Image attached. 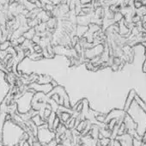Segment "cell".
Listing matches in <instances>:
<instances>
[{"label":"cell","instance_id":"obj_1","mask_svg":"<svg viewBox=\"0 0 146 146\" xmlns=\"http://www.w3.org/2000/svg\"><path fill=\"white\" fill-rule=\"evenodd\" d=\"M23 128L14 120H6L2 127L3 146H17L22 143Z\"/></svg>","mask_w":146,"mask_h":146},{"label":"cell","instance_id":"obj_2","mask_svg":"<svg viewBox=\"0 0 146 146\" xmlns=\"http://www.w3.org/2000/svg\"><path fill=\"white\" fill-rule=\"evenodd\" d=\"M35 93L32 91V90H29L25 91L21 96L17 100V113L19 114H24L29 112H30L33 108V98H34Z\"/></svg>","mask_w":146,"mask_h":146},{"label":"cell","instance_id":"obj_3","mask_svg":"<svg viewBox=\"0 0 146 146\" xmlns=\"http://www.w3.org/2000/svg\"><path fill=\"white\" fill-rule=\"evenodd\" d=\"M37 138L40 144L45 146L49 143L51 141L54 140V134L51 129H49L47 124H44L41 126L38 127Z\"/></svg>","mask_w":146,"mask_h":146},{"label":"cell","instance_id":"obj_4","mask_svg":"<svg viewBox=\"0 0 146 146\" xmlns=\"http://www.w3.org/2000/svg\"><path fill=\"white\" fill-rule=\"evenodd\" d=\"M11 84L7 80V74L2 70H0V105L7 99L11 90Z\"/></svg>","mask_w":146,"mask_h":146},{"label":"cell","instance_id":"obj_5","mask_svg":"<svg viewBox=\"0 0 146 146\" xmlns=\"http://www.w3.org/2000/svg\"><path fill=\"white\" fill-rule=\"evenodd\" d=\"M11 46V43L10 40H5L2 43H0V50L1 51H7L9 47Z\"/></svg>","mask_w":146,"mask_h":146},{"label":"cell","instance_id":"obj_6","mask_svg":"<svg viewBox=\"0 0 146 146\" xmlns=\"http://www.w3.org/2000/svg\"><path fill=\"white\" fill-rule=\"evenodd\" d=\"M123 19H124V15H123L120 11H118V12H115V13H114V16H113V21H114V22L119 23V22L122 21Z\"/></svg>","mask_w":146,"mask_h":146},{"label":"cell","instance_id":"obj_7","mask_svg":"<svg viewBox=\"0 0 146 146\" xmlns=\"http://www.w3.org/2000/svg\"><path fill=\"white\" fill-rule=\"evenodd\" d=\"M63 2V0H50V3L52 5H61V3Z\"/></svg>","mask_w":146,"mask_h":146},{"label":"cell","instance_id":"obj_8","mask_svg":"<svg viewBox=\"0 0 146 146\" xmlns=\"http://www.w3.org/2000/svg\"><path fill=\"white\" fill-rule=\"evenodd\" d=\"M92 1L93 0H80V3H81L82 6H84V5H87L91 4Z\"/></svg>","mask_w":146,"mask_h":146}]
</instances>
